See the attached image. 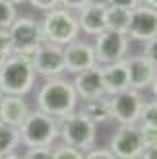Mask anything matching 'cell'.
Returning <instances> with one entry per match:
<instances>
[{"label": "cell", "instance_id": "6da1fadb", "mask_svg": "<svg viewBox=\"0 0 157 159\" xmlns=\"http://www.w3.org/2000/svg\"><path fill=\"white\" fill-rule=\"evenodd\" d=\"M78 101H80V97L74 89V84L60 76L47 78V82L41 85V89L37 93L39 111H43V113L54 118H62L74 113L78 107Z\"/></svg>", "mask_w": 157, "mask_h": 159}, {"label": "cell", "instance_id": "7a4b0ae2", "mask_svg": "<svg viewBox=\"0 0 157 159\" xmlns=\"http://www.w3.org/2000/svg\"><path fill=\"white\" fill-rule=\"evenodd\" d=\"M20 144L25 148H51L58 140V118L43 113L29 111L23 122L18 126Z\"/></svg>", "mask_w": 157, "mask_h": 159}, {"label": "cell", "instance_id": "3957f363", "mask_svg": "<svg viewBox=\"0 0 157 159\" xmlns=\"http://www.w3.org/2000/svg\"><path fill=\"white\" fill-rule=\"evenodd\" d=\"M35 70L31 60L8 54L0 66V91L4 95H27L35 85Z\"/></svg>", "mask_w": 157, "mask_h": 159}, {"label": "cell", "instance_id": "277c9868", "mask_svg": "<svg viewBox=\"0 0 157 159\" xmlns=\"http://www.w3.org/2000/svg\"><path fill=\"white\" fill-rule=\"evenodd\" d=\"M41 33H43V41L64 47L72 43L74 39H78L80 25H78L76 16L70 10L56 6L49 12H45V18L41 21Z\"/></svg>", "mask_w": 157, "mask_h": 159}, {"label": "cell", "instance_id": "5b68a950", "mask_svg": "<svg viewBox=\"0 0 157 159\" xmlns=\"http://www.w3.org/2000/svg\"><path fill=\"white\" fill-rule=\"evenodd\" d=\"M58 138L82 152H87L95 146L97 124H93L83 113H70L58 118Z\"/></svg>", "mask_w": 157, "mask_h": 159}, {"label": "cell", "instance_id": "8992f818", "mask_svg": "<svg viewBox=\"0 0 157 159\" xmlns=\"http://www.w3.org/2000/svg\"><path fill=\"white\" fill-rule=\"evenodd\" d=\"M8 31L12 37V54L31 60L37 47L43 43L41 23L33 18H16Z\"/></svg>", "mask_w": 157, "mask_h": 159}, {"label": "cell", "instance_id": "52a82bcc", "mask_svg": "<svg viewBox=\"0 0 157 159\" xmlns=\"http://www.w3.org/2000/svg\"><path fill=\"white\" fill-rule=\"evenodd\" d=\"M142 105H144L142 93L138 89H132V87H126V89L113 93L109 97L111 118L119 124H138Z\"/></svg>", "mask_w": 157, "mask_h": 159}, {"label": "cell", "instance_id": "ba28073f", "mask_svg": "<svg viewBox=\"0 0 157 159\" xmlns=\"http://www.w3.org/2000/svg\"><path fill=\"white\" fill-rule=\"evenodd\" d=\"M128 47H130V39L126 33L103 29L101 33L95 35V45H93L97 64H109V62L124 58L128 52Z\"/></svg>", "mask_w": 157, "mask_h": 159}, {"label": "cell", "instance_id": "9c48e42d", "mask_svg": "<svg viewBox=\"0 0 157 159\" xmlns=\"http://www.w3.org/2000/svg\"><path fill=\"white\" fill-rule=\"evenodd\" d=\"M31 66H33L37 76H43V78L62 76L66 72L62 47L49 43V41H43L37 47V51L33 52V57H31Z\"/></svg>", "mask_w": 157, "mask_h": 159}, {"label": "cell", "instance_id": "30bf717a", "mask_svg": "<svg viewBox=\"0 0 157 159\" xmlns=\"http://www.w3.org/2000/svg\"><path fill=\"white\" fill-rule=\"evenodd\" d=\"M157 8L138 4L130 12V21L126 27V35L132 41H147V39H157Z\"/></svg>", "mask_w": 157, "mask_h": 159}, {"label": "cell", "instance_id": "8fae6325", "mask_svg": "<svg viewBox=\"0 0 157 159\" xmlns=\"http://www.w3.org/2000/svg\"><path fill=\"white\" fill-rule=\"evenodd\" d=\"M111 152L116 159H138L144 149L138 124H120L111 140Z\"/></svg>", "mask_w": 157, "mask_h": 159}, {"label": "cell", "instance_id": "7c38bea8", "mask_svg": "<svg viewBox=\"0 0 157 159\" xmlns=\"http://www.w3.org/2000/svg\"><path fill=\"white\" fill-rule=\"evenodd\" d=\"M128 68V84L132 89L144 91L150 89L155 93V78H157V62H151L150 58H146L144 54L138 57H124Z\"/></svg>", "mask_w": 157, "mask_h": 159}, {"label": "cell", "instance_id": "4fadbf2b", "mask_svg": "<svg viewBox=\"0 0 157 159\" xmlns=\"http://www.w3.org/2000/svg\"><path fill=\"white\" fill-rule=\"evenodd\" d=\"M62 54H64V70L70 72L72 76L97 64L93 45H89L87 41L74 39L72 43L62 47Z\"/></svg>", "mask_w": 157, "mask_h": 159}, {"label": "cell", "instance_id": "5bb4252c", "mask_svg": "<svg viewBox=\"0 0 157 159\" xmlns=\"http://www.w3.org/2000/svg\"><path fill=\"white\" fill-rule=\"evenodd\" d=\"M72 84H74V89L78 93V97L83 99V101L105 95L103 78H101V66L99 64L74 74V82Z\"/></svg>", "mask_w": 157, "mask_h": 159}, {"label": "cell", "instance_id": "9a60e30c", "mask_svg": "<svg viewBox=\"0 0 157 159\" xmlns=\"http://www.w3.org/2000/svg\"><path fill=\"white\" fill-rule=\"evenodd\" d=\"M101 78H103L105 95H113V93H119L122 89H126V87H130L126 60L120 58V60L109 62V64H101Z\"/></svg>", "mask_w": 157, "mask_h": 159}, {"label": "cell", "instance_id": "2e32d148", "mask_svg": "<svg viewBox=\"0 0 157 159\" xmlns=\"http://www.w3.org/2000/svg\"><path fill=\"white\" fill-rule=\"evenodd\" d=\"M105 10L107 4L105 2H91L85 4L82 10H78V25H80V31L87 35H97L105 29Z\"/></svg>", "mask_w": 157, "mask_h": 159}, {"label": "cell", "instance_id": "e0dca14e", "mask_svg": "<svg viewBox=\"0 0 157 159\" xmlns=\"http://www.w3.org/2000/svg\"><path fill=\"white\" fill-rule=\"evenodd\" d=\"M27 113L29 107L21 95H2L0 97V120L2 122L18 128L23 122V118L27 116Z\"/></svg>", "mask_w": 157, "mask_h": 159}, {"label": "cell", "instance_id": "ac0fdd59", "mask_svg": "<svg viewBox=\"0 0 157 159\" xmlns=\"http://www.w3.org/2000/svg\"><path fill=\"white\" fill-rule=\"evenodd\" d=\"M80 113H83L93 124H103V122H109V120H111L109 99L105 97V95L95 97V99H87V101H85V105H83V109L80 111Z\"/></svg>", "mask_w": 157, "mask_h": 159}, {"label": "cell", "instance_id": "d6986e66", "mask_svg": "<svg viewBox=\"0 0 157 159\" xmlns=\"http://www.w3.org/2000/svg\"><path fill=\"white\" fill-rule=\"evenodd\" d=\"M130 12L132 10H128V8L107 4L105 29H113V31H119V33H126V27H128V21H130Z\"/></svg>", "mask_w": 157, "mask_h": 159}, {"label": "cell", "instance_id": "ffe728a7", "mask_svg": "<svg viewBox=\"0 0 157 159\" xmlns=\"http://www.w3.org/2000/svg\"><path fill=\"white\" fill-rule=\"evenodd\" d=\"M20 146V132L16 126L0 120V159L16 157V148Z\"/></svg>", "mask_w": 157, "mask_h": 159}, {"label": "cell", "instance_id": "44dd1931", "mask_svg": "<svg viewBox=\"0 0 157 159\" xmlns=\"http://www.w3.org/2000/svg\"><path fill=\"white\" fill-rule=\"evenodd\" d=\"M51 159H85V152L78 149L70 144H62L51 148Z\"/></svg>", "mask_w": 157, "mask_h": 159}, {"label": "cell", "instance_id": "7402d4cb", "mask_svg": "<svg viewBox=\"0 0 157 159\" xmlns=\"http://www.w3.org/2000/svg\"><path fill=\"white\" fill-rule=\"evenodd\" d=\"M140 138H142L144 148H157V124H142L138 122Z\"/></svg>", "mask_w": 157, "mask_h": 159}, {"label": "cell", "instance_id": "603a6c76", "mask_svg": "<svg viewBox=\"0 0 157 159\" xmlns=\"http://www.w3.org/2000/svg\"><path fill=\"white\" fill-rule=\"evenodd\" d=\"M138 122H142V124H157V101H155V97L151 101H144Z\"/></svg>", "mask_w": 157, "mask_h": 159}, {"label": "cell", "instance_id": "cb8c5ba5", "mask_svg": "<svg viewBox=\"0 0 157 159\" xmlns=\"http://www.w3.org/2000/svg\"><path fill=\"white\" fill-rule=\"evenodd\" d=\"M16 18H18L16 6L10 4L8 0H0V29H8Z\"/></svg>", "mask_w": 157, "mask_h": 159}, {"label": "cell", "instance_id": "d4e9b609", "mask_svg": "<svg viewBox=\"0 0 157 159\" xmlns=\"http://www.w3.org/2000/svg\"><path fill=\"white\" fill-rule=\"evenodd\" d=\"M87 159H116L114 153L111 152V148H89V152H85Z\"/></svg>", "mask_w": 157, "mask_h": 159}, {"label": "cell", "instance_id": "484cf974", "mask_svg": "<svg viewBox=\"0 0 157 159\" xmlns=\"http://www.w3.org/2000/svg\"><path fill=\"white\" fill-rule=\"evenodd\" d=\"M51 148H27V152L23 153V157H27V159H51Z\"/></svg>", "mask_w": 157, "mask_h": 159}, {"label": "cell", "instance_id": "4316f807", "mask_svg": "<svg viewBox=\"0 0 157 159\" xmlns=\"http://www.w3.org/2000/svg\"><path fill=\"white\" fill-rule=\"evenodd\" d=\"M0 54H12V37L8 29H0Z\"/></svg>", "mask_w": 157, "mask_h": 159}, {"label": "cell", "instance_id": "83f0119b", "mask_svg": "<svg viewBox=\"0 0 157 159\" xmlns=\"http://www.w3.org/2000/svg\"><path fill=\"white\" fill-rule=\"evenodd\" d=\"M144 57L151 62H157V39H147L144 41Z\"/></svg>", "mask_w": 157, "mask_h": 159}, {"label": "cell", "instance_id": "f1b7e54d", "mask_svg": "<svg viewBox=\"0 0 157 159\" xmlns=\"http://www.w3.org/2000/svg\"><path fill=\"white\" fill-rule=\"evenodd\" d=\"M27 2L41 12H49V10L58 6V0H27Z\"/></svg>", "mask_w": 157, "mask_h": 159}, {"label": "cell", "instance_id": "f546056e", "mask_svg": "<svg viewBox=\"0 0 157 159\" xmlns=\"http://www.w3.org/2000/svg\"><path fill=\"white\" fill-rule=\"evenodd\" d=\"M91 0H58V6L62 8H66V10L70 12H74V10H82V8L85 4H89Z\"/></svg>", "mask_w": 157, "mask_h": 159}, {"label": "cell", "instance_id": "4dcf8cb0", "mask_svg": "<svg viewBox=\"0 0 157 159\" xmlns=\"http://www.w3.org/2000/svg\"><path fill=\"white\" fill-rule=\"evenodd\" d=\"M109 4L113 6H122V8H128V10H132V8H136L140 4V0H107Z\"/></svg>", "mask_w": 157, "mask_h": 159}, {"label": "cell", "instance_id": "1f68e13d", "mask_svg": "<svg viewBox=\"0 0 157 159\" xmlns=\"http://www.w3.org/2000/svg\"><path fill=\"white\" fill-rule=\"evenodd\" d=\"M140 4H146V6H151V8H157V0H140Z\"/></svg>", "mask_w": 157, "mask_h": 159}, {"label": "cell", "instance_id": "d6a6232c", "mask_svg": "<svg viewBox=\"0 0 157 159\" xmlns=\"http://www.w3.org/2000/svg\"><path fill=\"white\" fill-rule=\"evenodd\" d=\"M10 4H14V6H18V4H23V2H27V0H8Z\"/></svg>", "mask_w": 157, "mask_h": 159}, {"label": "cell", "instance_id": "836d02e7", "mask_svg": "<svg viewBox=\"0 0 157 159\" xmlns=\"http://www.w3.org/2000/svg\"><path fill=\"white\" fill-rule=\"evenodd\" d=\"M4 58H6L4 54H0V66H2V62H4Z\"/></svg>", "mask_w": 157, "mask_h": 159}, {"label": "cell", "instance_id": "e575fe53", "mask_svg": "<svg viewBox=\"0 0 157 159\" xmlns=\"http://www.w3.org/2000/svg\"><path fill=\"white\" fill-rule=\"evenodd\" d=\"M2 95H4V93H2V91H0V97H2Z\"/></svg>", "mask_w": 157, "mask_h": 159}]
</instances>
